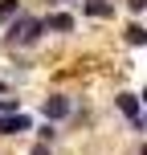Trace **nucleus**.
Segmentation results:
<instances>
[{"instance_id":"nucleus-1","label":"nucleus","mask_w":147,"mask_h":155,"mask_svg":"<svg viewBox=\"0 0 147 155\" xmlns=\"http://www.w3.org/2000/svg\"><path fill=\"white\" fill-rule=\"evenodd\" d=\"M41 33H45L41 16H12V21H8V41H12V45H37Z\"/></svg>"},{"instance_id":"nucleus-2","label":"nucleus","mask_w":147,"mask_h":155,"mask_svg":"<svg viewBox=\"0 0 147 155\" xmlns=\"http://www.w3.org/2000/svg\"><path fill=\"white\" fill-rule=\"evenodd\" d=\"M41 114H45V123H62V118L74 114V102L65 98V94H49V98L41 102Z\"/></svg>"},{"instance_id":"nucleus-3","label":"nucleus","mask_w":147,"mask_h":155,"mask_svg":"<svg viewBox=\"0 0 147 155\" xmlns=\"http://www.w3.org/2000/svg\"><path fill=\"white\" fill-rule=\"evenodd\" d=\"M119 110L131 118V131H143V114H139V94H119Z\"/></svg>"},{"instance_id":"nucleus-4","label":"nucleus","mask_w":147,"mask_h":155,"mask_svg":"<svg viewBox=\"0 0 147 155\" xmlns=\"http://www.w3.org/2000/svg\"><path fill=\"white\" fill-rule=\"evenodd\" d=\"M33 127V118L29 114H21V110H12V114H0V135H21V131H29Z\"/></svg>"},{"instance_id":"nucleus-5","label":"nucleus","mask_w":147,"mask_h":155,"mask_svg":"<svg viewBox=\"0 0 147 155\" xmlns=\"http://www.w3.org/2000/svg\"><path fill=\"white\" fill-rule=\"evenodd\" d=\"M41 25H45V33H74L70 12H49V16H41Z\"/></svg>"},{"instance_id":"nucleus-6","label":"nucleus","mask_w":147,"mask_h":155,"mask_svg":"<svg viewBox=\"0 0 147 155\" xmlns=\"http://www.w3.org/2000/svg\"><path fill=\"white\" fill-rule=\"evenodd\" d=\"M82 12H86V16H98V21H102V16H110V12H115V4H110V0H82Z\"/></svg>"},{"instance_id":"nucleus-7","label":"nucleus","mask_w":147,"mask_h":155,"mask_svg":"<svg viewBox=\"0 0 147 155\" xmlns=\"http://www.w3.org/2000/svg\"><path fill=\"white\" fill-rule=\"evenodd\" d=\"M12 16H21V4H16V0H0V21H12Z\"/></svg>"},{"instance_id":"nucleus-8","label":"nucleus","mask_w":147,"mask_h":155,"mask_svg":"<svg viewBox=\"0 0 147 155\" xmlns=\"http://www.w3.org/2000/svg\"><path fill=\"white\" fill-rule=\"evenodd\" d=\"M127 41H131V45H147V29L143 25H131V29H127Z\"/></svg>"},{"instance_id":"nucleus-9","label":"nucleus","mask_w":147,"mask_h":155,"mask_svg":"<svg viewBox=\"0 0 147 155\" xmlns=\"http://www.w3.org/2000/svg\"><path fill=\"white\" fill-rule=\"evenodd\" d=\"M37 135H41V143H53V139H57V131H53V123H41V131H37Z\"/></svg>"},{"instance_id":"nucleus-10","label":"nucleus","mask_w":147,"mask_h":155,"mask_svg":"<svg viewBox=\"0 0 147 155\" xmlns=\"http://www.w3.org/2000/svg\"><path fill=\"white\" fill-rule=\"evenodd\" d=\"M29 155H53V143H37V147H33Z\"/></svg>"},{"instance_id":"nucleus-11","label":"nucleus","mask_w":147,"mask_h":155,"mask_svg":"<svg viewBox=\"0 0 147 155\" xmlns=\"http://www.w3.org/2000/svg\"><path fill=\"white\" fill-rule=\"evenodd\" d=\"M127 8H131V12H143V8H147V0H127Z\"/></svg>"},{"instance_id":"nucleus-12","label":"nucleus","mask_w":147,"mask_h":155,"mask_svg":"<svg viewBox=\"0 0 147 155\" xmlns=\"http://www.w3.org/2000/svg\"><path fill=\"white\" fill-rule=\"evenodd\" d=\"M53 4H70V0H53Z\"/></svg>"}]
</instances>
